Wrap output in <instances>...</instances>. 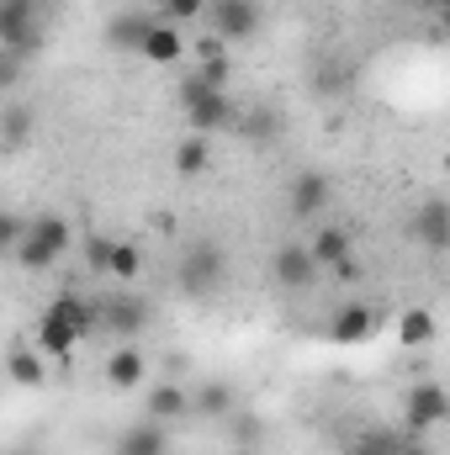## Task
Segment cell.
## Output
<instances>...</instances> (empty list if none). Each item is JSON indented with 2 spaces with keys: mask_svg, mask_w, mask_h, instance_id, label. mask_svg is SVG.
<instances>
[{
  "mask_svg": "<svg viewBox=\"0 0 450 455\" xmlns=\"http://www.w3.org/2000/svg\"><path fill=\"white\" fill-rule=\"evenodd\" d=\"M21 80H27V59H16V53L0 48V96H11Z\"/></svg>",
  "mask_w": 450,
  "mask_h": 455,
  "instance_id": "obj_29",
  "label": "cell"
},
{
  "mask_svg": "<svg viewBox=\"0 0 450 455\" xmlns=\"http://www.w3.org/2000/svg\"><path fill=\"white\" fill-rule=\"evenodd\" d=\"M398 339L408 344V349L430 344V339H435V313H430V307H408V313L398 318Z\"/></svg>",
  "mask_w": 450,
  "mask_h": 455,
  "instance_id": "obj_25",
  "label": "cell"
},
{
  "mask_svg": "<svg viewBox=\"0 0 450 455\" xmlns=\"http://www.w3.org/2000/svg\"><path fill=\"white\" fill-rule=\"evenodd\" d=\"M233 132H238L244 143L265 148V143H276V138L286 132V116L276 112V107H265V101H254V107H238V112H233Z\"/></svg>",
  "mask_w": 450,
  "mask_h": 455,
  "instance_id": "obj_14",
  "label": "cell"
},
{
  "mask_svg": "<svg viewBox=\"0 0 450 455\" xmlns=\"http://www.w3.org/2000/svg\"><path fill=\"white\" fill-rule=\"evenodd\" d=\"M96 329V302H85V297H75V291H64V297H53L48 307H43V318H37V334L32 344L48 355V360H64L69 365V355H75V344L85 339Z\"/></svg>",
  "mask_w": 450,
  "mask_h": 455,
  "instance_id": "obj_1",
  "label": "cell"
},
{
  "mask_svg": "<svg viewBox=\"0 0 450 455\" xmlns=\"http://www.w3.org/2000/svg\"><path fill=\"white\" fill-rule=\"evenodd\" d=\"M334 275H339V281H360V265H355V254H350V259H339Z\"/></svg>",
  "mask_w": 450,
  "mask_h": 455,
  "instance_id": "obj_33",
  "label": "cell"
},
{
  "mask_svg": "<svg viewBox=\"0 0 450 455\" xmlns=\"http://www.w3.org/2000/svg\"><path fill=\"white\" fill-rule=\"evenodd\" d=\"M233 408H238V387L223 381V376H207V381L186 387V413H197V419H228Z\"/></svg>",
  "mask_w": 450,
  "mask_h": 455,
  "instance_id": "obj_12",
  "label": "cell"
},
{
  "mask_svg": "<svg viewBox=\"0 0 450 455\" xmlns=\"http://www.w3.org/2000/svg\"><path fill=\"white\" fill-rule=\"evenodd\" d=\"M101 371H107V387H117V392H138V387L149 381V355H143L138 344H117Z\"/></svg>",
  "mask_w": 450,
  "mask_h": 455,
  "instance_id": "obj_15",
  "label": "cell"
},
{
  "mask_svg": "<svg viewBox=\"0 0 450 455\" xmlns=\"http://www.w3.org/2000/svg\"><path fill=\"white\" fill-rule=\"evenodd\" d=\"M392 455H430V445H424L419 435H398V445H392Z\"/></svg>",
  "mask_w": 450,
  "mask_h": 455,
  "instance_id": "obj_32",
  "label": "cell"
},
{
  "mask_svg": "<svg viewBox=\"0 0 450 455\" xmlns=\"http://www.w3.org/2000/svg\"><path fill=\"white\" fill-rule=\"evenodd\" d=\"M96 329H107L112 339L133 344L138 334H143V329H149V302H143V297H133V291L96 302Z\"/></svg>",
  "mask_w": 450,
  "mask_h": 455,
  "instance_id": "obj_7",
  "label": "cell"
},
{
  "mask_svg": "<svg viewBox=\"0 0 450 455\" xmlns=\"http://www.w3.org/2000/svg\"><path fill=\"white\" fill-rule=\"evenodd\" d=\"M207 164H213V143H207L202 132H191V138H181V143H175V175H186V180H191V175H202Z\"/></svg>",
  "mask_w": 450,
  "mask_h": 455,
  "instance_id": "obj_24",
  "label": "cell"
},
{
  "mask_svg": "<svg viewBox=\"0 0 450 455\" xmlns=\"http://www.w3.org/2000/svg\"><path fill=\"white\" fill-rule=\"evenodd\" d=\"M408 233L424 243V249H435V254H446L450 249V207L446 196H430L419 212H414V223H408Z\"/></svg>",
  "mask_w": 450,
  "mask_h": 455,
  "instance_id": "obj_16",
  "label": "cell"
},
{
  "mask_svg": "<svg viewBox=\"0 0 450 455\" xmlns=\"http://www.w3.org/2000/svg\"><path fill=\"white\" fill-rule=\"evenodd\" d=\"M228 281V259L218 243H207V238H197L186 254H181V291L186 297H197V302H207L213 291H223Z\"/></svg>",
  "mask_w": 450,
  "mask_h": 455,
  "instance_id": "obj_4",
  "label": "cell"
},
{
  "mask_svg": "<svg viewBox=\"0 0 450 455\" xmlns=\"http://www.w3.org/2000/svg\"><path fill=\"white\" fill-rule=\"evenodd\" d=\"M0 48L16 59H32L43 48V16L37 0H0Z\"/></svg>",
  "mask_w": 450,
  "mask_h": 455,
  "instance_id": "obj_5",
  "label": "cell"
},
{
  "mask_svg": "<svg viewBox=\"0 0 450 455\" xmlns=\"http://www.w3.org/2000/svg\"><path fill=\"white\" fill-rule=\"evenodd\" d=\"M329 196H334V180H329L324 170H302V175H292V186H286V207H292V218H302V223L324 218Z\"/></svg>",
  "mask_w": 450,
  "mask_h": 455,
  "instance_id": "obj_10",
  "label": "cell"
},
{
  "mask_svg": "<svg viewBox=\"0 0 450 455\" xmlns=\"http://www.w3.org/2000/svg\"><path fill=\"white\" fill-rule=\"evenodd\" d=\"M112 455H170V435H165V424H133V429H122L117 435Z\"/></svg>",
  "mask_w": 450,
  "mask_h": 455,
  "instance_id": "obj_22",
  "label": "cell"
},
{
  "mask_svg": "<svg viewBox=\"0 0 450 455\" xmlns=\"http://www.w3.org/2000/svg\"><path fill=\"white\" fill-rule=\"evenodd\" d=\"M32 132H37V112L27 101H5L0 107V148L5 154H21L32 143Z\"/></svg>",
  "mask_w": 450,
  "mask_h": 455,
  "instance_id": "obj_19",
  "label": "cell"
},
{
  "mask_svg": "<svg viewBox=\"0 0 450 455\" xmlns=\"http://www.w3.org/2000/svg\"><path fill=\"white\" fill-rule=\"evenodd\" d=\"M207 16V0H165V21H202Z\"/></svg>",
  "mask_w": 450,
  "mask_h": 455,
  "instance_id": "obj_30",
  "label": "cell"
},
{
  "mask_svg": "<svg viewBox=\"0 0 450 455\" xmlns=\"http://www.w3.org/2000/svg\"><path fill=\"white\" fill-rule=\"evenodd\" d=\"M191 80H202V85H213V91H228V85H233V59L223 53L218 37L197 43V69H191Z\"/></svg>",
  "mask_w": 450,
  "mask_h": 455,
  "instance_id": "obj_21",
  "label": "cell"
},
{
  "mask_svg": "<svg viewBox=\"0 0 450 455\" xmlns=\"http://www.w3.org/2000/svg\"><path fill=\"white\" fill-rule=\"evenodd\" d=\"M143 419H149V424H175V419H186V387H181V381H154L149 397H143Z\"/></svg>",
  "mask_w": 450,
  "mask_h": 455,
  "instance_id": "obj_20",
  "label": "cell"
},
{
  "mask_svg": "<svg viewBox=\"0 0 450 455\" xmlns=\"http://www.w3.org/2000/svg\"><path fill=\"white\" fill-rule=\"evenodd\" d=\"M21 228H27V218H16V212L0 207V254H11V249L21 243Z\"/></svg>",
  "mask_w": 450,
  "mask_h": 455,
  "instance_id": "obj_31",
  "label": "cell"
},
{
  "mask_svg": "<svg viewBox=\"0 0 450 455\" xmlns=\"http://www.w3.org/2000/svg\"><path fill=\"white\" fill-rule=\"evenodd\" d=\"M181 53H186L181 32H175V27H170L165 16H154V27H149V37H143L138 59H154V64H181Z\"/></svg>",
  "mask_w": 450,
  "mask_h": 455,
  "instance_id": "obj_23",
  "label": "cell"
},
{
  "mask_svg": "<svg viewBox=\"0 0 450 455\" xmlns=\"http://www.w3.org/2000/svg\"><path fill=\"white\" fill-rule=\"evenodd\" d=\"M80 254H85V270H96V275H107V259H112V238H107V233H85V243H80Z\"/></svg>",
  "mask_w": 450,
  "mask_h": 455,
  "instance_id": "obj_28",
  "label": "cell"
},
{
  "mask_svg": "<svg viewBox=\"0 0 450 455\" xmlns=\"http://www.w3.org/2000/svg\"><path fill=\"white\" fill-rule=\"evenodd\" d=\"M0 376H5V387L37 392V387L48 381V355H43L37 344H27V339H11L5 349H0Z\"/></svg>",
  "mask_w": 450,
  "mask_h": 455,
  "instance_id": "obj_8",
  "label": "cell"
},
{
  "mask_svg": "<svg viewBox=\"0 0 450 455\" xmlns=\"http://www.w3.org/2000/svg\"><path fill=\"white\" fill-rule=\"evenodd\" d=\"M318 275H324V270L313 265L308 243H281V249L270 254V281H276L281 291H308Z\"/></svg>",
  "mask_w": 450,
  "mask_h": 455,
  "instance_id": "obj_11",
  "label": "cell"
},
{
  "mask_svg": "<svg viewBox=\"0 0 450 455\" xmlns=\"http://www.w3.org/2000/svg\"><path fill=\"white\" fill-rule=\"evenodd\" d=\"M382 329V307L376 302H344L329 323V339L334 344H366L371 334Z\"/></svg>",
  "mask_w": 450,
  "mask_h": 455,
  "instance_id": "obj_13",
  "label": "cell"
},
{
  "mask_svg": "<svg viewBox=\"0 0 450 455\" xmlns=\"http://www.w3.org/2000/svg\"><path fill=\"white\" fill-rule=\"evenodd\" d=\"M69 243H75V228H69V218L43 212V218H27V228H21V243H16L11 254L21 259V270H53V265L69 254Z\"/></svg>",
  "mask_w": 450,
  "mask_h": 455,
  "instance_id": "obj_2",
  "label": "cell"
},
{
  "mask_svg": "<svg viewBox=\"0 0 450 455\" xmlns=\"http://www.w3.org/2000/svg\"><path fill=\"white\" fill-rule=\"evenodd\" d=\"M308 254H313V265H318V270H334L339 259H350V254H355V238H350V228L324 223V228H313Z\"/></svg>",
  "mask_w": 450,
  "mask_h": 455,
  "instance_id": "obj_18",
  "label": "cell"
},
{
  "mask_svg": "<svg viewBox=\"0 0 450 455\" xmlns=\"http://www.w3.org/2000/svg\"><path fill=\"white\" fill-rule=\"evenodd\" d=\"M138 270H143V254H138V243H122V238H112L107 275H112V281H138Z\"/></svg>",
  "mask_w": 450,
  "mask_h": 455,
  "instance_id": "obj_26",
  "label": "cell"
},
{
  "mask_svg": "<svg viewBox=\"0 0 450 455\" xmlns=\"http://www.w3.org/2000/svg\"><path fill=\"white\" fill-rule=\"evenodd\" d=\"M207 21L218 43H249L260 32V0H207Z\"/></svg>",
  "mask_w": 450,
  "mask_h": 455,
  "instance_id": "obj_6",
  "label": "cell"
},
{
  "mask_svg": "<svg viewBox=\"0 0 450 455\" xmlns=\"http://www.w3.org/2000/svg\"><path fill=\"white\" fill-rule=\"evenodd\" d=\"M149 27H154V16L149 11H122V16H112L107 21V48L112 53H122V59H138V48H143V37H149Z\"/></svg>",
  "mask_w": 450,
  "mask_h": 455,
  "instance_id": "obj_17",
  "label": "cell"
},
{
  "mask_svg": "<svg viewBox=\"0 0 450 455\" xmlns=\"http://www.w3.org/2000/svg\"><path fill=\"white\" fill-rule=\"evenodd\" d=\"M0 392H5V376H0Z\"/></svg>",
  "mask_w": 450,
  "mask_h": 455,
  "instance_id": "obj_35",
  "label": "cell"
},
{
  "mask_svg": "<svg viewBox=\"0 0 450 455\" xmlns=\"http://www.w3.org/2000/svg\"><path fill=\"white\" fill-rule=\"evenodd\" d=\"M181 112H186V122H191V132L213 138V132H228V127H233L238 101H233L228 91H213V85H202V80L186 75V85H181Z\"/></svg>",
  "mask_w": 450,
  "mask_h": 455,
  "instance_id": "obj_3",
  "label": "cell"
},
{
  "mask_svg": "<svg viewBox=\"0 0 450 455\" xmlns=\"http://www.w3.org/2000/svg\"><path fill=\"white\" fill-rule=\"evenodd\" d=\"M403 419H408V435H430V429H440L450 419V397L440 381H419V387H408V408H403Z\"/></svg>",
  "mask_w": 450,
  "mask_h": 455,
  "instance_id": "obj_9",
  "label": "cell"
},
{
  "mask_svg": "<svg viewBox=\"0 0 450 455\" xmlns=\"http://www.w3.org/2000/svg\"><path fill=\"white\" fill-rule=\"evenodd\" d=\"M398 435L392 429H360L355 440H344V455H392Z\"/></svg>",
  "mask_w": 450,
  "mask_h": 455,
  "instance_id": "obj_27",
  "label": "cell"
},
{
  "mask_svg": "<svg viewBox=\"0 0 450 455\" xmlns=\"http://www.w3.org/2000/svg\"><path fill=\"white\" fill-rule=\"evenodd\" d=\"M11 455H37V451H11Z\"/></svg>",
  "mask_w": 450,
  "mask_h": 455,
  "instance_id": "obj_34",
  "label": "cell"
}]
</instances>
